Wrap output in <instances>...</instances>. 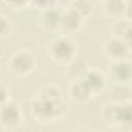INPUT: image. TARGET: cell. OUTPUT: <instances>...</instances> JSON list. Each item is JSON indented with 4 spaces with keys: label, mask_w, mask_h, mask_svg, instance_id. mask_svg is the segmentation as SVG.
Segmentation results:
<instances>
[{
    "label": "cell",
    "mask_w": 132,
    "mask_h": 132,
    "mask_svg": "<svg viewBox=\"0 0 132 132\" xmlns=\"http://www.w3.org/2000/svg\"><path fill=\"white\" fill-rule=\"evenodd\" d=\"M65 108L66 102L61 88L55 85H44L33 97L30 112L36 122L50 125L63 116Z\"/></svg>",
    "instance_id": "1"
},
{
    "label": "cell",
    "mask_w": 132,
    "mask_h": 132,
    "mask_svg": "<svg viewBox=\"0 0 132 132\" xmlns=\"http://www.w3.org/2000/svg\"><path fill=\"white\" fill-rule=\"evenodd\" d=\"M76 52V43L69 35L56 36L47 43V55L57 64H68L75 58Z\"/></svg>",
    "instance_id": "2"
},
{
    "label": "cell",
    "mask_w": 132,
    "mask_h": 132,
    "mask_svg": "<svg viewBox=\"0 0 132 132\" xmlns=\"http://www.w3.org/2000/svg\"><path fill=\"white\" fill-rule=\"evenodd\" d=\"M102 118L105 123L114 128H132V106L129 103L111 102L102 109Z\"/></svg>",
    "instance_id": "3"
},
{
    "label": "cell",
    "mask_w": 132,
    "mask_h": 132,
    "mask_svg": "<svg viewBox=\"0 0 132 132\" xmlns=\"http://www.w3.org/2000/svg\"><path fill=\"white\" fill-rule=\"evenodd\" d=\"M7 69L15 76L25 77L30 75L36 66V57L26 48H20L11 54L7 60Z\"/></svg>",
    "instance_id": "4"
},
{
    "label": "cell",
    "mask_w": 132,
    "mask_h": 132,
    "mask_svg": "<svg viewBox=\"0 0 132 132\" xmlns=\"http://www.w3.org/2000/svg\"><path fill=\"white\" fill-rule=\"evenodd\" d=\"M23 122V111L21 106L10 100L1 104L0 107V125L3 130H13Z\"/></svg>",
    "instance_id": "5"
},
{
    "label": "cell",
    "mask_w": 132,
    "mask_h": 132,
    "mask_svg": "<svg viewBox=\"0 0 132 132\" xmlns=\"http://www.w3.org/2000/svg\"><path fill=\"white\" fill-rule=\"evenodd\" d=\"M107 76L119 86L130 85L132 79V62L127 58L111 62L107 70Z\"/></svg>",
    "instance_id": "6"
},
{
    "label": "cell",
    "mask_w": 132,
    "mask_h": 132,
    "mask_svg": "<svg viewBox=\"0 0 132 132\" xmlns=\"http://www.w3.org/2000/svg\"><path fill=\"white\" fill-rule=\"evenodd\" d=\"M130 53L124 39L116 35L109 36L103 44V54L110 62L126 59Z\"/></svg>",
    "instance_id": "7"
},
{
    "label": "cell",
    "mask_w": 132,
    "mask_h": 132,
    "mask_svg": "<svg viewBox=\"0 0 132 132\" xmlns=\"http://www.w3.org/2000/svg\"><path fill=\"white\" fill-rule=\"evenodd\" d=\"M67 93L69 98L77 104H85L94 97L90 87L82 77L72 79L68 86Z\"/></svg>",
    "instance_id": "8"
},
{
    "label": "cell",
    "mask_w": 132,
    "mask_h": 132,
    "mask_svg": "<svg viewBox=\"0 0 132 132\" xmlns=\"http://www.w3.org/2000/svg\"><path fill=\"white\" fill-rule=\"evenodd\" d=\"M62 12L55 7L42 10L38 16V25L42 30L48 33L60 31Z\"/></svg>",
    "instance_id": "9"
},
{
    "label": "cell",
    "mask_w": 132,
    "mask_h": 132,
    "mask_svg": "<svg viewBox=\"0 0 132 132\" xmlns=\"http://www.w3.org/2000/svg\"><path fill=\"white\" fill-rule=\"evenodd\" d=\"M82 78L90 87L94 96L101 94L107 86V75L98 68L88 67Z\"/></svg>",
    "instance_id": "10"
},
{
    "label": "cell",
    "mask_w": 132,
    "mask_h": 132,
    "mask_svg": "<svg viewBox=\"0 0 132 132\" xmlns=\"http://www.w3.org/2000/svg\"><path fill=\"white\" fill-rule=\"evenodd\" d=\"M84 21L85 20L80 18L77 13H75L73 10H71L70 8H67L66 11L62 12L60 32H62V34H65V35L74 34L80 30L84 24Z\"/></svg>",
    "instance_id": "11"
},
{
    "label": "cell",
    "mask_w": 132,
    "mask_h": 132,
    "mask_svg": "<svg viewBox=\"0 0 132 132\" xmlns=\"http://www.w3.org/2000/svg\"><path fill=\"white\" fill-rule=\"evenodd\" d=\"M126 0H104L103 10L106 16L114 20L124 18Z\"/></svg>",
    "instance_id": "12"
},
{
    "label": "cell",
    "mask_w": 132,
    "mask_h": 132,
    "mask_svg": "<svg viewBox=\"0 0 132 132\" xmlns=\"http://www.w3.org/2000/svg\"><path fill=\"white\" fill-rule=\"evenodd\" d=\"M88 67L89 66L82 60H78V59L74 58L72 61H70L68 64H66L65 73L70 78V80H72L75 78L82 77L84 74L86 73Z\"/></svg>",
    "instance_id": "13"
},
{
    "label": "cell",
    "mask_w": 132,
    "mask_h": 132,
    "mask_svg": "<svg viewBox=\"0 0 132 132\" xmlns=\"http://www.w3.org/2000/svg\"><path fill=\"white\" fill-rule=\"evenodd\" d=\"M69 8L84 20L88 19L92 12V5L88 0H72Z\"/></svg>",
    "instance_id": "14"
},
{
    "label": "cell",
    "mask_w": 132,
    "mask_h": 132,
    "mask_svg": "<svg viewBox=\"0 0 132 132\" xmlns=\"http://www.w3.org/2000/svg\"><path fill=\"white\" fill-rule=\"evenodd\" d=\"M12 32V25L9 20L4 15L1 14L0 18V36L1 37H8Z\"/></svg>",
    "instance_id": "15"
},
{
    "label": "cell",
    "mask_w": 132,
    "mask_h": 132,
    "mask_svg": "<svg viewBox=\"0 0 132 132\" xmlns=\"http://www.w3.org/2000/svg\"><path fill=\"white\" fill-rule=\"evenodd\" d=\"M4 3L13 10H22L31 5V0H3Z\"/></svg>",
    "instance_id": "16"
},
{
    "label": "cell",
    "mask_w": 132,
    "mask_h": 132,
    "mask_svg": "<svg viewBox=\"0 0 132 132\" xmlns=\"http://www.w3.org/2000/svg\"><path fill=\"white\" fill-rule=\"evenodd\" d=\"M56 0H31V5L40 11L54 7Z\"/></svg>",
    "instance_id": "17"
},
{
    "label": "cell",
    "mask_w": 132,
    "mask_h": 132,
    "mask_svg": "<svg viewBox=\"0 0 132 132\" xmlns=\"http://www.w3.org/2000/svg\"><path fill=\"white\" fill-rule=\"evenodd\" d=\"M124 39V41L126 42L128 48L130 50V52H132V25L131 27L127 30V32L124 34V36L122 37Z\"/></svg>",
    "instance_id": "18"
},
{
    "label": "cell",
    "mask_w": 132,
    "mask_h": 132,
    "mask_svg": "<svg viewBox=\"0 0 132 132\" xmlns=\"http://www.w3.org/2000/svg\"><path fill=\"white\" fill-rule=\"evenodd\" d=\"M124 18L132 23V0H126V7Z\"/></svg>",
    "instance_id": "19"
},
{
    "label": "cell",
    "mask_w": 132,
    "mask_h": 132,
    "mask_svg": "<svg viewBox=\"0 0 132 132\" xmlns=\"http://www.w3.org/2000/svg\"><path fill=\"white\" fill-rule=\"evenodd\" d=\"M1 104L3 103H6L8 101H10V94H9V90L8 88H6L5 86H2L1 87Z\"/></svg>",
    "instance_id": "20"
},
{
    "label": "cell",
    "mask_w": 132,
    "mask_h": 132,
    "mask_svg": "<svg viewBox=\"0 0 132 132\" xmlns=\"http://www.w3.org/2000/svg\"><path fill=\"white\" fill-rule=\"evenodd\" d=\"M130 104H131V106H132V99H131V101H130Z\"/></svg>",
    "instance_id": "21"
},
{
    "label": "cell",
    "mask_w": 132,
    "mask_h": 132,
    "mask_svg": "<svg viewBox=\"0 0 132 132\" xmlns=\"http://www.w3.org/2000/svg\"><path fill=\"white\" fill-rule=\"evenodd\" d=\"M130 86L132 87V79H131V82H130Z\"/></svg>",
    "instance_id": "22"
},
{
    "label": "cell",
    "mask_w": 132,
    "mask_h": 132,
    "mask_svg": "<svg viewBox=\"0 0 132 132\" xmlns=\"http://www.w3.org/2000/svg\"><path fill=\"white\" fill-rule=\"evenodd\" d=\"M102 1H104V0H102Z\"/></svg>",
    "instance_id": "23"
}]
</instances>
